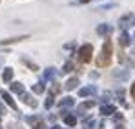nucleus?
<instances>
[{
    "label": "nucleus",
    "mask_w": 135,
    "mask_h": 129,
    "mask_svg": "<svg viewBox=\"0 0 135 129\" xmlns=\"http://www.w3.org/2000/svg\"><path fill=\"white\" fill-rule=\"evenodd\" d=\"M112 40H106L104 42V45H102V53H100V56L97 58V65L99 67H104V65H108L110 62H112Z\"/></svg>",
    "instance_id": "f257e3e1"
},
{
    "label": "nucleus",
    "mask_w": 135,
    "mask_h": 129,
    "mask_svg": "<svg viewBox=\"0 0 135 129\" xmlns=\"http://www.w3.org/2000/svg\"><path fill=\"white\" fill-rule=\"evenodd\" d=\"M91 55H93V45L91 44H84V45L79 47V58H80V62H84V64L91 62Z\"/></svg>",
    "instance_id": "f03ea898"
},
{
    "label": "nucleus",
    "mask_w": 135,
    "mask_h": 129,
    "mask_svg": "<svg viewBox=\"0 0 135 129\" xmlns=\"http://www.w3.org/2000/svg\"><path fill=\"white\" fill-rule=\"evenodd\" d=\"M119 25H120V29H122V31H126L128 27L135 25V15H133V13H126L124 17H120V18H119Z\"/></svg>",
    "instance_id": "7ed1b4c3"
},
{
    "label": "nucleus",
    "mask_w": 135,
    "mask_h": 129,
    "mask_svg": "<svg viewBox=\"0 0 135 129\" xmlns=\"http://www.w3.org/2000/svg\"><path fill=\"white\" fill-rule=\"evenodd\" d=\"M26 122H27L33 129H44V122H42V118L37 116V115H35V116H27Z\"/></svg>",
    "instance_id": "20e7f679"
},
{
    "label": "nucleus",
    "mask_w": 135,
    "mask_h": 129,
    "mask_svg": "<svg viewBox=\"0 0 135 129\" xmlns=\"http://www.w3.org/2000/svg\"><path fill=\"white\" fill-rule=\"evenodd\" d=\"M0 95H2V98H4V102H6V104H7V106H9L11 109H15V111L18 109V106L15 104V100L11 98V95H9L7 91H4V89H2V91H0Z\"/></svg>",
    "instance_id": "39448f33"
},
{
    "label": "nucleus",
    "mask_w": 135,
    "mask_h": 129,
    "mask_svg": "<svg viewBox=\"0 0 135 129\" xmlns=\"http://www.w3.org/2000/svg\"><path fill=\"white\" fill-rule=\"evenodd\" d=\"M20 100H22L24 104H27L29 107H33V109L37 107V100H35L31 95H27V93H22V95H20Z\"/></svg>",
    "instance_id": "423d86ee"
},
{
    "label": "nucleus",
    "mask_w": 135,
    "mask_h": 129,
    "mask_svg": "<svg viewBox=\"0 0 135 129\" xmlns=\"http://www.w3.org/2000/svg\"><path fill=\"white\" fill-rule=\"evenodd\" d=\"M115 111H117V109H115V106H112V104H102V106H100V115H102V116H110Z\"/></svg>",
    "instance_id": "0eeeda50"
},
{
    "label": "nucleus",
    "mask_w": 135,
    "mask_h": 129,
    "mask_svg": "<svg viewBox=\"0 0 135 129\" xmlns=\"http://www.w3.org/2000/svg\"><path fill=\"white\" fill-rule=\"evenodd\" d=\"M95 93H97L95 86H88V87H82L79 91V96H90V95H95Z\"/></svg>",
    "instance_id": "6e6552de"
},
{
    "label": "nucleus",
    "mask_w": 135,
    "mask_h": 129,
    "mask_svg": "<svg viewBox=\"0 0 135 129\" xmlns=\"http://www.w3.org/2000/svg\"><path fill=\"white\" fill-rule=\"evenodd\" d=\"M119 45H120V47L130 45V35H128L126 31H122V33H120V37H119Z\"/></svg>",
    "instance_id": "1a4fd4ad"
},
{
    "label": "nucleus",
    "mask_w": 135,
    "mask_h": 129,
    "mask_svg": "<svg viewBox=\"0 0 135 129\" xmlns=\"http://www.w3.org/2000/svg\"><path fill=\"white\" fill-rule=\"evenodd\" d=\"M59 106H60V111H62V109H66V107L75 106V100H73L71 96H66V98H62V100H60V104H59Z\"/></svg>",
    "instance_id": "9d476101"
},
{
    "label": "nucleus",
    "mask_w": 135,
    "mask_h": 129,
    "mask_svg": "<svg viewBox=\"0 0 135 129\" xmlns=\"http://www.w3.org/2000/svg\"><path fill=\"white\" fill-rule=\"evenodd\" d=\"M2 80H4L6 84L13 80V69H11V67H6V69H4V73H2Z\"/></svg>",
    "instance_id": "9b49d317"
},
{
    "label": "nucleus",
    "mask_w": 135,
    "mask_h": 129,
    "mask_svg": "<svg viewBox=\"0 0 135 129\" xmlns=\"http://www.w3.org/2000/svg\"><path fill=\"white\" fill-rule=\"evenodd\" d=\"M79 86V78L77 76H73V78H69L66 84H64V87H66L68 91H71V89H75V87Z\"/></svg>",
    "instance_id": "f8f14e48"
},
{
    "label": "nucleus",
    "mask_w": 135,
    "mask_h": 129,
    "mask_svg": "<svg viewBox=\"0 0 135 129\" xmlns=\"http://www.w3.org/2000/svg\"><path fill=\"white\" fill-rule=\"evenodd\" d=\"M110 31H112V27H110L108 24H100V25L97 27V33L102 35V37H104V35H110Z\"/></svg>",
    "instance_id": "ddd939ff"
},
{
    "label": "nucleus",
    "mask_w": 135,
    "mask_h": 129,
    "mask_svg": "<svg viewBox=\"0 0 135 129\" xmlns=\"http://www.w3.org/2000/svg\"><path fill=\"white\" fill-rule=\"evenodd\" d=\"M113 76H115V78H120V80H128L130 73H128L126 69H120V71H115V73H113Z\"/></svg>",
    "instance_id": "4468645a"
},
{
    "label": "nucleus",
    "mask_w": 135,
    "mask_h": 129,
    "mask_svg": "<svg viewBox=\"0 0 135 129\" xmlns=\"http://www.w3.org/2000/svg\"><path fill=\"white\" fill-rule=\"evenodd\" d=\"M93 106H95V100H86L84 104H80V106H79V109H77V111H79V113H82L84 109H91Z\"/></svg>",
    "instance_id": "2eb2a0df"
},
{
    "label": "nucleus",
    "mask_w": 135,
    "mask_h": 129,
    "mask_svg": "<svg viewBox=\"0 0 135 129\" xmlns=\"http://www.w3.org/2000/svg\"><path fill=\"white\" fill-rule=\"evenodd\" d=\"M27 37L24 35V37H15V38H7V40H0L2 45H7V44H13V42H20V40H26Z\"/></svg>",
    "instance_id": "dca6fc26"
},
{
    "label": "nucleus",
    "mask_w": 135,
    "mask_h": 129,
    "mask_svg": "<svg viewBox=\"0 0 135 129\" xmlns=\"http://www.w3.org/2000/svg\"><path fill=\"white\" fill-rule=\"evenodd\" d=\"M11 91H13V93H18V95H22V93H24V86L20 84V82H13V84H11Z\"/></svg>",
    "instance_id": "f3484780"
},
{
    "label": "nucleus",
    "mask_w": 135,
    "mask_h": 129,
    "mask_svg": "<svg viewBox=\"0 0 135 129\" xmlns=\"http://www.w3.org/2000/svg\"><path fill=\"white\" fill-rule=\"evenodd\" d=\"M44 91H46V86L42 84V82H38V84L33 86V93H35V95H42Z\"/></svg>",
    "instance_id": "a211bd4d"
},
{
    "label": "nucleus",
    "mask_w": 135,
    "mask_h": 129,
    "mask_svg": "<svg viewBox=\"0 0 135 129\" xmlns=\"http://www.w3.org/2000/svg\"><path fill=\"white\" fill-rule=\"evenodd\" d=\"M64 122H66L68 126H77V116L75 115H66L64 116Z\"/></svg>",
    "instance_id": "6ab92c4d"
},
{
    "label": "nucleus",
    "mask_w": 135,
    "mask_h": 129,
    "mask_svg": "<svg viewBox=\"0 0 135 129\" xmlns=\"http://www.w3.org/2000/svg\"><path fill=\"white\" fill-rule=\"evenodd\" d=\"M44 76H46V80H53V76H55V69H53V67H49V69H46Z\"/></svg>",
    "instance_id": "aec40b11"
},
{
    "label": "nucleus",
    "mask_w": 135,
    "mask_h": 129,
    "mask_svg": "<svg viewBox=\"0 0 135 129\" xmlns=\"http://www.w3.org/2000/svg\"><path fill=\"white\" fill-rule=\"evenodd\" d=\"M55 104V100H53V95H47V98H46V102H44V107L46 109H49L51 106Z\"/></svg>",
    "instance_id": "412c9836"
},
{
    "label": "nucleus",
    "mask_w": 135,
    "mask_h": 129,
    "mask_svg": "<svg viewBox=\"0 0 135 129\" xmlns=\"http://www.w3.org/2000/svg\"><path fill=\"white\" fill-rule=\"evenodd\" d=\"M69 71H73V64L71 62H66L64 67H62V73H69Z\"/></svg>",
    "instance_id": "4be33fe9"
},
{
    "label": "nucleus",
    "mask_w": 135,
    "mask_h": 129,
    "mask_svg": "<svg viewBox=\"0 0 135 129\" xmlns=\"http://www.w3.org/2000/svg\"><path fill=\"white\" fill-rule=\"evenodd\" d=\"M24 64L27 65L29 69H33V71H37V69H38V67H37V64H33V62H29V60H26V58H24Z\"/></svg>",
    "instance_id": "5701e85b"
},
{
    "label": "nucleus",
    "mask_w": 135,
    "mask_h": 129,
    "mask_svg": "<svg viewBox=\"0 0 135 129\" xmlns=\"http://www.w3.org/2000/svg\"><path fill=\"white\" fill-rule=\"evenodd\" d=\"M60 91V86L59 84H53V87H51V95H55V93H59Z\"/></svg>",
    "instance_id": "b1692460"
},
{
    "label": "nucleus",
    "mask_w": 135,
    "mask_h": 129,
    "mask_svg": "<svg viewBox=\"0 0 135 129\" xmlns=\"http://www.w3.org/2000/svg\"><path fill=\"white\" fill-rule=\"evenodd\" d=\"M132 96H133V100H135V82H133V86H132Z\"/></svg>",
    "instance_id": "393cba45"
},
{
    "label": "nucleus",
    "mask_w": 135,
    "mask_h": 129,
    "mask_svg": "<svg viewBox=\"0 0 135 129\" xmlns=\"http://www.w3.org/2000/svg\"><path fill=\"white\" fill-rule=\"evenodd\" d=\"M4 113H6V109H4V106L0 104V115H4Z\"/></svg>",
    "instance_id": "a878e982"
},
{
    "label": "nucleus",
    "mask_w": 135,
    "mask_h": 129,
    "mask_svg": "<svg viewBox=\"0 0 135 129\" xmlns=\"http://www.w3.org/2000/svg\"><path fill=\"white\" fill-rule=\"evenodd\" d=\"M80 2H82V4H88V2H90V0H80Z\"/></svg>",
    "instance_id": "bb28decb"
},
{
    "label": "nucleus",
    "mask_w": 135,
    "mask_h": 129,
    "mask_svg": "<svg viewBox=\"0 0 135 129\" xmlns=\"http://www.w3.org/2000/svg\"><path fill=\"white\" fill-rule=\"evenodd\" d=\"M51 129H60V127H59V126H53V127H51Z\"/></svg>",
    "instance_id": "cd10ccee"
},
{
    "label": "nucleus",
    "mask_w": 135,
    "mask_h": 129,
    "mask_svg": "<svg viewBox=\"0 0 135 129\" xmlns=\"http://www.w3.org/2000/svg\"><path fill=\"white\" fill-rule=\"evenodd\" d=\"M115 129H126V127H122V126H119V127H115Z\"/></svg>",
    "instance_id": "c85d7f7f"
},
{
    "label": "nucleus",
    "mask_w": 135,
    "mask_h": 129,
    "mask_svg": "<svg viewBox=\"0 0 135 129\" xmlns=\"http://www.w3.org/2000/svg\"><path fill=\"white\" fill-rule=\"evenodd\" d=\"M133 40H135V33H133Z\"/></svg>",
    "instance_id": "c756f323"
}]
</instances>
